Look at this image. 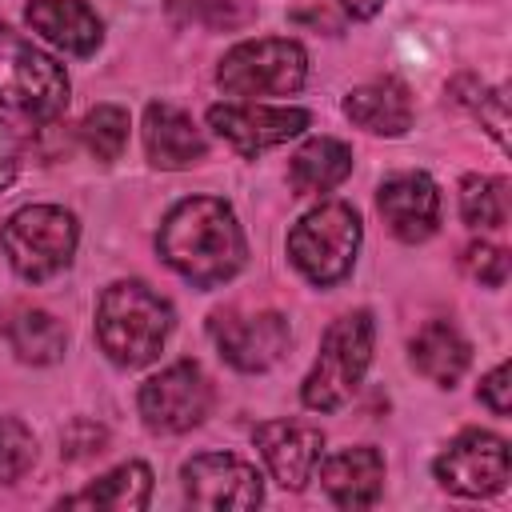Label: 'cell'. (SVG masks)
<instances>
[{
  "instance_id": "5bb4252c",
  "label": "cell",
  "mask_w": 512,
  "mask_h": 512,
  "mask_svg": "<svg viewBox=\"0 0 512 512\" xmlns=\"http://www.w3.org/2000/svg\"><path fill=\"white\" fill-rule=\"evenodd\" d=\"M256 448H260L272 480L280 488L300 492L324 456V432L316 424H300V420H268L256 428Z\"/></svg>"
},
{
  "instance_id": "4fadbf2b",
  "label": "cell",
  "mask_w": 512,
  "mask_h": 512,
  "mask_svg": "<svg viewBox=\"0 0 512 512\" xmlns=\"http://www.w3.org/2000/svg\"><path fill=\"white\" fill-rule=\"evenodd\" d=\"M376 208H380L384 224L392 228V236H400L404 244H420L440 224V192H436V180L428 172H396V176H388L380 184Z\"/></svg>"
},
{
  "instance_id": "4316f807",
  "label": "cell",
  "mask_w": 512,
  "mask_h": 512,
  "mask_svg": "<svg viewBox=\"0 0 512 512\" xmlns=\"http://www.w3.org/2000/svg\"><path fill=\"white\" fill-rule=\"evenodd\" d=\"M172 24H192V28H236L244 24V8L236 0H168Z\"/></svg>"
},
{
  "instance_id": "ffe728a7",
  "label": "cell",
  "mask_w": 512,
  "mask_h": 512,
  "mask_svg": "<svg viewBox=\"0 0 512 512\" xmlns=\"http://www.w3.org/2000/svg\"><path fill=\"white\" fill-rule=\"evenodd\" d=\"M152 496V468L144 460H128L104 476H96L88 488L60 500V508H104V512H140Z\"/></svg>"
},
{
  "instance_id": "4dcf8cb0",
  "label": "cell",
  "mask_w": 512,
  "mask_h": 512,
  "mask_svg": "<svg viewBox=\"0 0 512 512\" xmlns=\"http://www.w3.org/2000/svg\"><path fill=\"white\" fill-rule=\"evenodd\" d=\"M344 4V12L352 16V20H372L380 8H384V0H340Z\"/></svg>"
},
{
  "instance_id": "2e32d148",
  "label": "cell",
  "mask_w": 512,
  "mask_h": 512,
  "mask_svg": "<svg viewBox=\"0 0 512 512\" xmlns=\"http://www.w3.org/2000/svg\"><path fill=\"white\" fill-rule=\"evenodd\" d=\"M24 16L32 32H40L48 44L72 56H92L104 40V24L84 0H32Z\"/></svg>"
},
{
  "instance_id": "44dd1931",
  "label": "cell",
  "mask_w": 512,
  "mask_h": 512,
  "mask_svg": "<svg viewBox=\"0 0 512 512\" xmlns=\"http://www.w3.org/2000/svg\"><path fill=\"white\" fill-rule=\"evenodd\" d=\"M348 172H352V148L344 140L316 136L304 148H296L288 180H292L296 196H320V192L340 188L348 180Z\"/></svg>"
},
{
  "instance_id": "d6986e66",
  "label": "cell",
  "mask_w": 512,
  "mask_h": 512,
  "mask_svg": "<svg viewBox=\"0 0 512 512\" xmlns=\"http://www.w3.org/2000/svg\"><path fill=\"white\" fill-rule=\"evenodd\" d=\"M408 352H412V368H416L420 376H428L432 384H440V388H452V384L464 376L468 360H472L468 340H464L460 328L448 324V320H428V324L412 336Z\"/></svg>"
},
{
  "instance_id": "83f0119b",
  "label": "cell",
  "mask_w": 512,
  "mask_h": 512,
  "mask_svg": "<svg viewBox=\"0 0 512 512\" xmlns=\"http://www.w3.org/2000/svg\"><path fill=\"white\" fill-rule=\"evenodd\" d=\"M460 264H464V272H468L472 280H480V284H488V288H500V284L508 280V256H504V248H496V244H484V240L468 244L464 256H460Z\"/></svg>"
},
{
  "instance_id": "7402d4cb",
  "label": "cell",
  "mask_w": 512,
  "mask_h": 512,
  "mask_svg": "<svg viewBox=\"0 0 512 512\" xmlns=\"http://www.w3.org/2000/svg\"><path fill=\"white\" fill-rule=\"evenodd\" d=\"M0 332L24 364H56L68 344L64 324L44 308H12L0 320Z\"/></svg>"
},
{
  "instance_id": "d4e9b609",
  "label": "cell",
  "mask_w": 512,
  "mask_h": 512,
  "mask_svg": "<svg viewBox=\"0 0 512 512\" xmlns=\"http://www.w3.org/2000/svg\"><path fill=\"white\" fill-rule=\"evenodd\" d=\"M448 96L456 100V104H464L472 116H480L484 124H488V132L504 144L508 140V116H504V92L500 88H484L476 76H460V80H452V88H448Z\"/></svg>"
},
{
  "instance_id": "f1b7e54d",
  "label": "cell",
  "mask_w": 512,
  "mask_h": 512,
  "mask_svg": "<svg viewBox=\"0 0 512 512\" xmlns=\"http://www.w3.org/2000/svg\"><path fill=\"white\" fill-rule=\"evenodd\" d=\"M480 400H484L496 416H508V408H512V368H508V364H496V368L480 380Z\"/></svg>"
},
{
  "instance_id": "ac0fdd59",
  "label": "cell",
  "mask_w": 512,
  "mask_h": 512,
  "mask_svg": "<svg viewBox=\"0 0 512 512\" xmlns=\"http://www.w3.org/2000/svg\"><path fill=\"white\" fill-rule=\"evenodd\" d=\"M344 116L372 136H404L412 128V100L400 80H372L344 96Z\"/></svg>"
},
{
  "instance_id": "277c9868",
  "label": "cell",
  "mask_w": 512,
  "mask_h": 512,
  "mask_svg": "<svg viewBox=\"0 0 512 512\" xmlns=\"http://www.w3.org/2000/svg\"><path fill=\"white\" fill-rule=\"evenodd\" d=\"M80 244V224L72 212L56 208V204H28L20 212H12L0 228V252L8 256L12 272L40 284L60 276Z\"/></svg>"
},
{
  "instance_id": "484cf974",
  "label": "cell",
  "mask_w": 512,
  "mask_h": 512,
  "mask_svg": "<svg viewBox=\"0 0 512 512\" xmlns=\"http://www.w3.org/2000/svg\"><path fill=\"white\" fill-rule=\"evenodd\" d=\"M36 460L32 428L16 416H0V484L20 480Z\"/></svg>"
},
{
  "instance_id": "6da1fadb",
  "label": "cell",
  "mask_w": 512,
  "mask_h": 512,
  "mask_svg": "<svg viewBox=\"0 0 512 512\" xmlns=\"http://www.w3.org/2000/svg\"><path fill=\"white\" fill-rule=\"evenodd\" d=\"M156 248H160V260L176 276H184L200 288H216V284L232 280L248 260L244 228H240L236 212L216 196L180 200L164 216Z\"/></svg>"
},
{
  "instance_id": "9a60e30c",
  "label": "cell",
  "mask_w": 512,
  "mask_h": 512,
  "mask_svg": "<svg viewBox=\"0 0 512 512\" xmlns=\"http://www.w3.org/2000/svg\"><path fill=\"white\" fill-rule=\"evenodd\" d=\"M316 468H320L324 492H328L332 504H340V508H368V504H376L380 492H384V456H380L372 444L332 452V456L320 460Z\"/></svg>"
},
{
  "instance_id": "8fae6325",
  "label": "cell",
  "mask_w": 512,
  "mask_h": 512,
  "mask_svg": "<svg viewBox=\"0 0 512 512\" xmlns=\"http://www.w3.org/2000/svg\"><path fill=\"white\" fill-rule=\"evenodd\" d=\"M184 496L196 508H256L264 500L260 476L232 452H200L180 468Z\"/></svg>"
},
{
  "instance_id": "5b68a950",
  "label": "cell",
  "mask_w": 512,
  "mask_h": 512,
  "mask_svg": "<svg viewBox=\"0 0 512 512\" xmlns=\"http://www.w3.org/2000/svg\"><path fill=\"white\" fill-rule=\"evenodd\" d=\"M368 364H372V316L360 308V312L340 316L324 332L320 356H316V364H312V372L304 376V388H300L304 408L336 412L360 388Z\"/></svg>"
},
{
  "instance_id": "3957f363",
  "label": "cell",
  "mask_w": 512,
  "mask_h": 512,
  "mask_svg": "<svg viewBox=\"0 0 512 512\" xmlns=\"http://www.w3.org/2000/svg\"><path fill=\"white\" fill-rule=\"evenodd\" d=\"M360 216L344 200H328L312 212H304L288 232V260L308 284H340L360 252Z\"/></svg>"
},
{
  "instance_id": "cb8c5ba5",
  "label": "cell",
  "mask_w": 512,
  "mask_h": 512,
  "mask_svg": "<svg viewBox=\"0 0 512 512\" xmlns=\"http://www.w3.org/2000/svg\"><path fill=\"white\" fill-rule=\"evenodd\" d=\"M80 136H84V148L100 160V164H112L120 160L124 144H128V112L120 104H96L84 124H80Z\"/></svg>"
},
{
  "instance_id": "30bf717a",
  "label": "cell",
  "mask_w": 512,
  "mask_h": 512,
  "mask_svg": "<svg viewBox=\"0 0 512 512\" xmlns=\"http://www.w3.org/2000/svg\"><path fill=\"white\" fill-rule=\"evenodd\" d=\"M208 336L220 356L240 372H264L288 352V320L280 312H240L220 308L208 316Z\"/></svg>"
},
{
  "instance_id": "f546056e",
  "label": "cell",
  "mask_w": 512,
  "mask_h": 512,
  "mask_svg": "<svg viewBox=\"0 0 512 512\" xmlns=\"http://www.w3.org/2000/svg\"><path fill=\"white\" fill-rule=\"evenodd\" d=\"M16 168H20V144H16L12 128H8V124H0V188H4V184H12Z\"/></svg>"
},
{
  "instance_id": "e0dca14e",
  "label": "cell",
  "mask_w": 512,
  "mask_h": 512,
  "mask_svg": "<svg viewBox=\"0 0 512 512\" xmlns=\"http://www.w3.org/2000/svg\"><path fill=\"white\" fill-rule=\"evenodd\" d=\"M204 136L192 124L188 112L172 108V104H148L144 112V152L156 168H192L196 160H204Z\"/></svg>"
},
{
  "instance_id": "ba28073f",
  "label": "cell",
  "mask_w": 512,
  "mask_h": 512,
  "mask_svg": "<svg viewBox=\"0 0 512 512\" xmlns=\"http://www.w3.org/2000/svg\"><path fill=\"white\" fill-rule=\"evenodd\" d=\"M136 404H140V420L152 432L176 436V432L196 428L208 416V408H212V384H208V376H204L200 364L176 360V364L160 368L156 376H148L140 384Z\"/></svg>"
},
{
  "instance_id": "603a6c76",
  "label": "cell",
  "mask_w": 512,
  "mask_h": 512,
  "mask_svg": "<svg viewBox=\"0 0 512 512\" xmlns=\"http://www.w3.org/2000/svg\"><path fill=\"white\" fill-rule=\"evenodd\" d=\"M460 216L468 228H500L508 220V184L496 176H464Z\"/></svg>"
},
{
  "instance_id": "7c38bea8",
  "label": "cell",
  "mask_w": 512,
  "mask_h": 512,
  "mask_svg": "<svg viewBox=\"0 0 512 512\" xmlns=\"http://www.w3.org/2000/svg\"><path fill=\"white\" fill-rule=\"evenodd\" d=\"M308 120L312 116L304 108H272V104H252V100L212 104L208 108V128L220 140H228L236 152H244V156L300 136L308 128Z\"/></svg>"
},
{
  "instance_id": "7a4b0ae2",
  "label": "cell",
  "mask_w": 512,
  "mask_h": 512,
  "mask_svg": "<svg viewBox=\"0 0 512 512\" xmlns=\"http://www.w3.org/2000/svg\"><path fill=\"white\" fill-rule=\"evenodd\" d=\"M172 332V308L140 280H116L96 304V340L120 368H144L160 356Z\"/></svg>"
},
{
  "instance_id": "9c48e42d",
  "label": "cell",
  "mask_w": 512,
  "mask_h": 512,
  "mask_svg": "<svg viewBox=\"0 0 512 512\" xmlns=\"http://www.w3.org/2000/svg\"><path fill=\"white\" fill-rule=\"evenodd\" d=\"M432 472L456 496H496L508 488L512 452L504 436L484 432V428H464L456 440L444 444Z\"/></svg>"
},
{
  "instance_id": "8992f818",
  "label": "cell",
  "mask_w": 512,
  "mask_h": 512,
  "mask_svg": "<svg viewBox=\"0 0 512 512\" xmlns=\"http://www.w3.org/2000/svg\"><path fill=\"white\" fill-rule=\"evenodd\" d=\"M0 108L24 112L36 120H52L68 108L64 64H56V56L36 48L8 24H0Z\"/></svg>"
},
{
  "instance_id": "52a82bcc",
  "label": "cell",
  "mask_w": 512,
  "mask_h": 512,
  "mask_svg": "<svg viewBox=\"0 0 512 512\" xmlns=\"http://www.w3.org/2000/svg\"><path fill=\"white\" fill-rule=\"evenodd\" d=\"M308 80V52L296 40H244L224 52L216 68V84L228 96L256 100V96H292Z\"/></svg>"
}]
</instances>
